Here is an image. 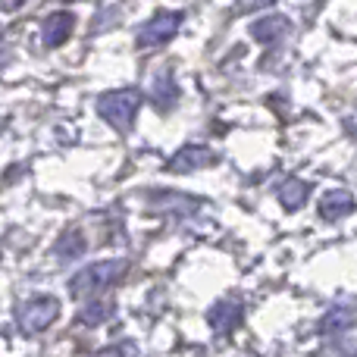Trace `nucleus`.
I'll use <instances>...</instances> for the list:
<instances>
[{
	"instance_id": "nucleus-3",
	"label": "nucleus",
	"mask_w": 357,
	"mask_h": 357,
	"mask_svg": "<svg viewBox=\"0 0 357 357\" xmlns=\"http://www.w3.org/2000/svg\"><path fill=\"white\" fill-rule=\"evenodd\" d=\"M56 314H60V301H56V298H35V301L19 307L16 320L25 335H35V333H44V329L56 320Z\"/></svg>"
},
{
	"instance_id": "nucleus-6",
	"label": "nucleus",
	"mask_w": 357,
	"mask_h": 357,
	"mask_svg": "<svg viewBox=\"0 0 357 357\" xmlns=\"http://www.w3.org/2000/svg\"><path fill=\"white\" fill-rule=\"evenodd\" d=\"M241 317H245V307L238 301H220L213 310H210V326L220 335H229L232 329H238Z\"/></svg>"
},
{
	"instance_id": "nucleus-14",
	"label": "nucleus",
	"mask_w": 357,
	"mask_h": 357,
	"mask_svg": "<svg viewBox=\"0 0 357 357\" xmlns=\"http://www.w3.org/2000/svg\"><path fill=\"white\" fill-rule=\"evenodd\" d=\"M110 314H113L110 301H94V304H88V307L79 310V320L85 323V326H100V323H107Z\"/></svg>"
},
{
	"instance_id": "nucleus-16",
	"label": "nucleus",
	"mask_w": 357,
	"mask_h": 357,
	"mask_svg": "<svg viewBox=\"0 0 357 357\" xmlns=\"http://www.w3.org/2000/svg\"><path fill=\"white\" fill-rule=\"evenodd\" d=\"M270 3H276V0H241L245 10H257V6H270Z\"/></svg>"
},
{
	"instance_id": "nucleus-2",
	"label": "nucleus",
	"mask_w": 357,
	"mask_h": 357,
	"mask_svg": "<svg viewBox=\"0 0 357 357\" xmlns=\"http://www.w3.org/2000/svg\"><path fill=\"white\" fill-rule=\"evenodd\" d=\"M142 107V94L135 88H123V91H110L98 98V113L119 132H129L135 123V113Z\"/></svg>"
},
{
	"instance_id": "nucleus-15",
	"label": "nucleus",
	"mask_w": 357,
	"mask_h": 357,
	"mask_svg": "<svg viewBox=\"0 0 357 357\" xmlns=\"http://www.w3.org/2000/svg\"><path fill=\"white\" fill-rule=\"evenodd\" d=\"M94 357H135V348L132 345H110L104 351H98Z\"/></svg>"
},
{
	"instance_id": "nucleus-1",
	"label": "nucleus",
	"mask_w": 357,
	"mask_h": 357,
	"mask_svg": "<svg viewBox=\"0 0 357 357\" xmlns=\"http://www.w3.org/2000/svg\"><path fill=\"white\" fill-rule=\"evenodd\" d=\"M126 276V260H104V264H94L79 270L69 279V295L73 298H88V295H100L110 285H116Z\"/></svg>"
},
{
	"instance_id": "nucleus-12",
	"label": "nucleus",
	"mask_w": 357,
	"mask_h": 357,
	"mask_svg": "<svg viewBox=\"0 0 357 357\" xmlns=\"http://www.w3.org/2000/svg\"><path fill=\"white\" fill-rule=\"evenodd\" d=\"M307 195H310V185L301 182V178H289V182L279 185V201H282L285 210H301L307 204Z\"/></svg>"
},
{
	"instance_id": "nucleus-5",
	"label": "nucleus",
	"mask_w": 357,
	"mask_h": 357,
	"mask_svg": "<svg viewBox=\"0 0 357 357\" xmlns=\"http://www.w3.org/2000/svg\"><path fill=\"white\" fill-rule=\"evenodd\" d=\"M73 25H75V19H73V13H50L47 19H44V25H41V41H44V47H60L63 41H69V35H73Z\"/></svg>"
},
{
	"instance_id": "nucleus-7",
	"label": "nucleus",
	"mask_w": 357,
	"mask_h": 357,
	"mask_svg": "<svg viewBox=\"0 0 357 357\" xmlns=\"http://www.w3.org/2000/svg\"><path fill=\"white\" fill-rule=\"evenodd\" d=\"M210 160H213L210 148H204V144H185L173 160H169V169H173V173H188V169L207 167Z\"/></svg>"
},
{
	"instance_id": "nucleus-11",
	"label": "nucleus",
	"mask_w": 357,
	"mask_h": 357,
	"mask_svg": "<svg viewBox=\"0 0 357 357\" xmlns=\"http://www.w3.org/2000/svg\"><path fill=\"white\" fill-rule=\"evenodd\" d=\"M285 31H289V19L285 16H266V19H257V22L251 25V35L257 38V41H264V44L279 41Z\"/></svg>"
},
{
	"instance_id": "nucleus-8",
	"label": "nucleus",
	"mask_w": 357,
	"mask_h": 357,
	"mask_svg": "<svg viewBox=\"0 0 357 357\" xmlns=\"http://www.w3.org/2000/svg\"><path fill=\"white\" fill-rule=\"evenodd\" d=\"M354 210V195L351 191H342V188H333L320 197V213L323 220H342L345 213Z\"/></svg>"
},
{
	"instance_id": "nucleus-9",
	"label": "nucleus",
	"mask_w": 357,
	"mask_h": 357,
	"mask_svg": "<svg viewBox=\"0 0 357 357\" xmlns=\"http://www.w3.org/2000/svg\"><path fill=\"white\" fill-rule=\"evenodd\" d=\"M357 326V304H339V307H333L326 317L320 320V333H345V329Z\"/></svg>"
},
{
	"instance_id": "nucleus-10",
	"label": "nucleus",
	"mask_w": 357,
	"mask_h": 357,
	"mask_svg": "<svg viewBox=\"0 0 357 357\" xmlns=\"http://www.w3.org/2000/svg\"><path fill=\"white\" fill-rule=\"evenodd\" d=\"M176 100H178V85L173 82L169 73H160L154 79V85H151V104H154L157 110H169Z\"/></svg>"
},
{
	"instance_id": "nucleus-4",
	"label": "nucleus",
	"mask_w": 357,
	"mask_h": 357,
	"mask_svg": "<svg viewBox=\"0 0 357 357\" xmlns=\"http://www.w3.org/2000/svg\"><path fill=\"white\" fill-rule=\"evenodd\" d=\"M178 25H182V13H157V16L148 19V22L142 25V31H138V47L167 44L178 31Z\"/></svg>"
},
{
	"instance_id": "nucleus-13",
	"label": "nucleus",
	"mask_w": 357,
	"mask_h": 357,
	"mask_svg": "<svg viewBox=\"0 0 357 357\" xmlns=\"http://www.w3.org/2000/svg\"><path fill=\"white\" fill-rule=\"evenodd\" d=\"M85 251H88V241H85V235H82L79 229H69V232H63L60 241H56V248H54V254L60 260H79Z\"/></svg>"
}]
</instances>
